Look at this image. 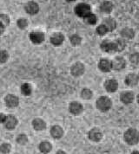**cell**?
<instances>
[{
    "instance_id": "cell-1",
    "label": "cell",
    "mask_w": 139,
    "mask_h": 154,
    "mask_svg": "<svg viewBox=\"0 0 139 154\" xmlns=\"http://www.w3.org/2000/svg\"><path fill=\"white\" fill-rule=\"evenodd\" d=\"M124 140L129 145H136L139 142V132L134 128H130L124 133Z\"/></svg>"
},
{
    "instance_id": "cell-2",
    "label": "cell",
    "mask_w": 139,
    "mask_h": 154,
    "mask_svg": "<svg viewBox=\"0 0 139 154\" xmlns=\"http://www.w3.org/2000/svg\"><path fill=\"white\" fill-rule=\"evenodd\" d=\"M112 102L107 96H101L97 100V107L101 112H107L111 109Z\"/></svg>"
},
{
    "instance_id": "cell-3",
    "label": "cell",
    "mask_w": 139,
    "mask_h": 154,
    "mask_svg": "<svg viewBox=\"0 0 139 154\" xmlns=\"http://www.w3.org/2000/svg\"><path fill=\"white\" fill-rule=\"evenodd\" d=\"M75 13L79 17H83V18L85 17L86 16H88L90 13H91L90 5H89L88 4H85V3L78 4L75 7Z\"/></svg>"
},
{
    "instance_id": "cell-4",
    "label": "cell",
    "mask_w": 139,
    "mask_h": 154,
    "mask_svg": "<svg viewBox=\"0 0 139 154\" xmlns=\"http://www.w3.org/2000/svg\"><path fill=\"white\" fill-rule=\"evenodd\" d=\"M111 64H112V69H114L115 71H122L126 67V61L122 56H117L111 62Z\"/></svg>"
},
{
    "instance_id": "cell-5",
    "label": "cell",
    "mask_w": 139,
    "mask_h": 154,
    "mask_svg": "<svg viewBox=\"0 0 139 154\" xmlns=\"http://www.w3.org/2000/svg\"><path fill=\"white\" fill-rule=\"evenodd\" d=\"M101 49L104 52L107 53H114L117 52V48H116V43L115 41H110V40H104L101 43Z\"/></svg>"
},
{
    "instance_id": "cell-6",
    "label": "cell",
    "mask_w": 139,
    "mask_h": 154,
    "mask_svg": "<svg viewBox=\"0 0 139 154\" xmlns=\"http://www.w3.org/2000/svg\"><path fill=\"white\" fill-rule=\"evenodd\" d=\"M84 65L82 63H75L71 69H70V72H71V75L73 76L78 77L80 75H82L83 73H84Z\"/></svg>"
},
{
    "instance_id": "cell-7",
    "label": "cell",
    "mask_w": 139,
    "mask_h": 154,
    "mask_svg": "<svg viewBox=\"0 0 139 154\" xmlns=\"http://www.w3.org/2000/svg\"><path fill=\"white\" fill-rule=\"evenodd\" d=\"M30 39L35 44H40L44 40V35L40 31H34L30 34Z\"/></svg>"
},
{
    "instance_id": "cell-8",
    "label": "cell",
    "mask_w": 139,
    "mask_h": 154,
    "mask_svg": "<svg viewBox=\"0 0 139 154\" xmlns=\"http://www.w3.org/2000/svg\"><path fill=\"white\" fill-rule=\"evenodd\" d=\"M24 9H25V11H26V12H27L28 14L31 15L37 14L39 11L38 5L36 2H33V1L28 2L27 4L25 5V6H24Z\"/></svg>"
},
{
    "instance_id": "cell-9",
    "label": "cell",
    "mask_w": 139,
    "mask_h": 154,
    "mask_svg": "<svg viewBox=\"0 0 139 154\" xmlns=\"http://www.w3.org/2000/svg\"><path fill=\"white\" fill-rule=\"evenodd\" d=\"M104 88L109 93H114L118 90V82L114 79L107 80L104 83Z\"/></svg>"
},
{
    "instance_id": "cell-10",
    "label": "cell",
    "mask_w": 139,
    "mask_h": 154,
    "mask_svg": "<svg viewBox=\"0 0 139 154\" xmlns=\"http://www.w3.org/2000/svg\"><path fill=\"white\" fill-rule=\"evenodd\" d=\"M134 94L132 92L124 91L120 94V100L124 104H131L134 100Z\"/></svg>"
},
{
    "instance_id": "cell-11",
    "label": "cell",
    "mask_w": 139,
    "mask_h": 154,
    "mask_svg": "<svg viewBox=\"0 0 139 154\" xmlns=\"http://www.w3.org/2000/svg\"><path fill=\"white\" fill-rule=\"evenodd\" d=\"M98 68L99 69L101 70L102 72H110L111 69H112V64H111V62L108 59H102L99 61V63H98Z\"/></svg>"
},
{
    "instance_id": "cell-12",
    "label": "cell",
    "mask_w": 139,
    "mask_h": 154,
    "mask_svg": "<svg viewBox=\"0 0 139 154\" xmlns=\"http://www.w3.org/2000/svg\"><path fill=\"white\" fill-rule=\"evenodd\" d=\"M103 134L98 128H93L89 132V139L94 142H99L102 140Z\"/></svg>"
},
{
    "instance_id": "cell-13",
    "label": "cell",
    "mask_w": 139,
    "mask_h": 154,
    "mask_svg": "<svg viewBox=\"0 0 139 154\" xmlns=\"http://www.w3.org/2000/svg\"><path fill=\"white\" fill-rule=\"evenodd\" d=\"M124 82L125 84L129 87H135L138 84V77L136 74H129L127 76L125 77Z\"/></svg>"
},
{
    "instance_id": "cell-14",
    "label": "cell",
    "mask_w": 139,
    "mask_h": 154,
    "mask_svg": "<svg viewBox=\"0 0 139 154\" xmlns=\"http://www.w3.org/2000/svg\"><path fill=\"white\" fill-rule=\"evenodd\" d=\"M5 104H6L7 106L11 107V108L16 107L19 103L18 98L17 96L13 95V94H8L5 99Z\"/></svg>"
},
{
    "instance_id": "cell-15",
    "label": "cell",
    "mask_w": 139,
    "mask_h": 154,
    "mask_svg": "<svg viewBox=\"0 0 139 154\" xmlns=\"http://www.w3.org/2000/svg\"><path fill=\"white\" fill-rule=\"evenodd\" d=\"M5 126L9 130H12L14 129L17 124H18V119H16V117L13 115H8L6 116V119L5 121Z\"/></svg>"
},
{
    "instance_id": "cell-16",
    "label": "cell",
    "mask_w": 139,
    "mask_h": 154,
    "mask_svg": "<svg viewBox=\"0 0 139 154\" xmlns=\"http://www.w3.org/2000/svg\"><path fill=\"white\" fill-rule=\"evenodd\" d=\"M70 112H71L72 114L74 115H78L80 114L81 112H83V106L81 105L79 102H76V101H74V102H71L70 104Z\"/></svg>"
},
{
    "instance_id": "cell-17",
    "label": "cell",
    "mask_w": 139,
    "mask_h": 154,
    "mask_svg": "<svg viewBox=\"0 0 139 154\" xmlns=\"http://www.w3.org/2000/svg\"><path fill=\"white\" fill-rule=\"evenodd\" d=\"M63 41H64V36L62 33H59V32L54 33L50 37V42L55 46H60Z\"/></svg>"
},
{
    "instance_id": "cell-18",
    "label": "cell",
    "mask_w": 139,
    "mask_h": 154,
    "mask_svg": "<svg viewBox=\"0 0 139 154\" xmlns=\"http://www.w3.org/2000/svg\"><path fill=\"white\" fill-rule=\"evenodd\" d=\"M120 35L122 36L123 39H133L135 36V31L134 29L129 27L124 28L120 31Z\"/></svg>"
},
{
    "instance_id": "cell-19",
    "label": "cell",
    "mask_w": 139,
    "mask_h": 154,
    "mask_svg": "<svg viewBox=\"0 0 139 154\" xmlns=\"http://www.w3.org/2000/svg\"><path fill=\"white\" fill-rule=\"evenodd\" d=\"M113 8H114V5L110 1H104L100 5V11L105 14H110L113 11Z\"/></svg>"
},
{
    "instance_id": "cell-20",
    "label": "cell",
    "mask_w": 139,
    "mask_h": 154,
    "mask_svg": "<svg viewBox=\"0 0 139 154\" xmlns=\"http://www.w3.org/2000/svg\"><path fill=\"white\" fill-rule=\"evenodd\" d=\"M103 22H104L103 23L107 27L109 31H113L117 28V22L112 17H106V18H104Z\"/></svg>"
},
{
    "instance_id": "cell-21",
    "label": "cell",
    "mask_w": 139,
    "mask_h": 154,
    "mask_svg": "<svg viewBox=\"0 0 139 154\" xmlns=\"http://www.w3.org/2000/svg\"><path fill=\"white\" fill-rule=\"evenodd\" d=\"M50 134L54 139H60L63 134V131L59 126H53L50 129Z\"/></svg>"
},
{
    "instance_id": "cell-22",
    "label": "cell",
    "mask_w": 139,
    "mask_h": 154,
    "mask_svg": "<svg viewBox=\"0 0 139 154\" xmlns=\"http://www.w3.org/2000/svg\"><path fill=\"white\" fill-rule=\"evenodd\" d=\"M32 126L37 131H42L46 127V123L42 119H35L32 121Z\"/></svg>"
},
{
    "instance_id": "cell-23",
    "label": "cell",
    "mask_w": 139,
    "mask_h": 154,
    "mask_svg": "<svg viewBox=\"0 0 139 154\" xmlns=\"http://www.w3.org/2000/svg\"><path fill=\"white\" fill-rule=\"evenodd\" d=\"M51 145H50V143H49L47 141H44V142H42L41 144L39 145V150L41 151L43 153L46 154L50 152V151H51Z\"/></svg>"
},
{
    "instance_id": "cell-24",
    "label": "cell",
    "mask_w": 139,
    "mask_h": 154,
    "mask_svg": "<svg viewBox=\"0 0 139 154\" xmlns=\"http://www.w3.org/2000/svg\"><path fill=\"white\" fill-rule=\"evenodd\" d=\"M83 20L86 23L90 24V25H94L96 24L97 22V17L95 14L90 13L88 16H86L85 17H83Z\"/></svg>"
},
{
    "instance_id": "cell-25",
    "label": "cell",
    "mask_w": 139,
    "mask_h": 154,
    "mask_svg": "<svg viewBox=\"0 0 139 154\" xmlns=\"http://www.w3.org/2000/svg\"><path fill=\"white\" fill-rule=\"evenodd\" d=\"M115 43H116V48H117V52H121L125 49L126 47V42H125L124 39L123 38H119L115 40Z\"/></svg>"
},
{
    "instance_id": "cell-26",
    "label": "cell",
    "mask_w": 139,
    "mask_h": 154,
    "mask_svg": "<svg viewBox=\"0 0 139 154\" xmlns=\"http://www.w3.org/2000/svg\"><path fill=\"white\" fill-rule=\"evenodd\" d=\"M32 91V88L29 83H24L21 87V92L24 95H30Z\"/></svg>"
},
{
    "instance_id": "cell-27",
    "label": "cell",
    "mask_w": 139,
    "mask_h": 154,
    "mask_svg": "<svg viewBox=\"0 0 139 154\" xmlns=\"http://www.w3.org/2000/svg\"><path fill=\"white\" fill-rule=\"evenodd\" d=\"M70 42H71V44L73 46H77V45H79L81 43V42H82V38L78 35H76V34L71 35L70 38Z\"/></svg>"
},
{
    "instance_id": "cell-28",
    "label": "cell",
    "mask_w": 139,
    "mask_h": 154,
    "mask_svg": "<svg viewBox=\"0 0 139 154\" xmlns=\"http://www.w3.org/2000/svg\"><path fill=\"white\" fill-rule=\"evenodd\" d=\"M97 33L99 35H104L105 34H107L108 32H109V30H108V29L107 27L104 25V23H102V24H100L99 26H97Z\"/></svg>"
},
{
    "instance_id": "cell-29",
    "label": "cell",
    "mask_w": 139,
    "mask_h": 154,
    "mask_svg": "<svg viewBox=\"0 0 139 154\" xmlns=\"http://www.w3.org/2000/svg\"><path fill=\"white\" fill-rule=\"evenodd\" d=\"M92 95H93L92 91L90 89H88V88H84L81 92V96L84 100H90L92 97Z\"/></svg>"
},
{
    "instance_id": "cell-30",
    "label": "cell",
    "mask_w": 139,
    "mask_h": 154,
    "mask_svg": "<svg viewBox=\"0 0 139 154\" xmlns=\"http://www.w3.org/2000/svg\"><path fill=\"white\" fill-rule=\"evenodd\" d=\"M130 60H131L132 64H135V65L139 64V53L136 52V53L131 54L130 56Z\"/></svg>"
},
{
    "instance_id": "cell-31",
    "label": "cell",
    "mask_w": 139,
    "mask_h": 154,
    "mask_svg": "<svg viewBox=\"0 0 139 154\" xmlns=\"http://www.w3.org/2000/svg\"><path fill=\"white\" fill-rule=\"evenodd\" d=\"M10 151H11V145H9V144H7V143H5V144L1 145V146H0V152H1L2 153H9Z\"/></svg>"
},
{
    "instance_id": "cell-32",
    "label": "cell",
    "mask_w": 139,
    "mask_h": 154,
    "mask_svg": "<svg viewBox=\"0 0 139 154\" xmlns=\"http://www.w3.org/2000/svg\"><path fill=\"white\" fill-rule=\"evenodd\" d=\"M0 23L5 27L9 24L10 23V19H9V17L6 14H1L0 15Z\"/></svg>"
},
{
    "instance_id": "cell-33",
    "label": "cell",
    "mask_w": 139,
    "mask_h": 154,
    "mask_svg": "<svg viewBox=\"0 0 139 154\" xmlns=\"http://www.w3.org/2000/svg\"><path fill=\"white\" fill-rule=\"evenodd\" d=\"M9 55L5 50H0V63H5L8 60Z\"/></svg>"
},
{
    "instance_id": "cell-34",
    "label": "cell",
    "mask_w": 139,
    "mask_h": 154,
    "mask_svg": "<svg viewBox=\"0 0 139 154\" xmlns=\"http://www.w3.org/2000/svg\"><path fill=\"white\" fill-rule=\"evenodd\" d=\"M27 141V136L24 135V134H20V135L17 138V142H18V144H20V145H24V144H26Z\"/></svg>"
},
{
    "instance_id": "cell-35",
    "label": "cell",
    "mask_w": 139,
    "mask_h": 154,
    "mask_svg": "<svg viewBox=\"0 0 139 154\" xmlns=\"http://www.w3.org/2000/svg\"><path fill=\"white\" fill-rule=\"evenodd\" d=\"M18 26L21 29H25L27 27L28 25V22L26 19H24V18H20V19H18Z\"/></svg>"
},
{
    "instance_id": "cell-36",
    "label": "cell",
    "mask_w": 139,
    "mask_h": 154,
    "mask_svg": "<svg viewBox=\"0 0 139 154\" xmlns=\"http://www.w3.org/2000/svg\"><path fill=\"white\" fill-rule=\"evenodd\" d=\"M6 119V116L3 113H0V123H5Z\"/></svg>"
},
{
    "instance_id": "cell-37",
    "label": "cell",
    "mask_w": 139,
    "mask_h": 154,
    "mask_svg": "<svg viewBox=\"0 0 139 154\" xmlns=\"http://www.w3.org/2000/svg\"><path fill=\"white\" fill-rule=\"evenodd\" d=\"M4 30H5V26L0 23V35H2V33L4 32Z\"/></svg>"
},
{
    "instance_id": "cell-38",
    "label": "cell",
    "mask_w": 139,
    "mask_h": 154,
    "mask_svg": "<svg viewBox=\"0 0 139 154\" xmlns=\"http://www.w3.org/2000/svg\"><path fill=\"white\" fill-rule=\"evenodd\" d=\"M57 154H66L63 151H58L57 152Z\"/></svg>"
},
{
    "instance_id": "cell-39",
    "label": "cell",
    "mask_w": 139,
    "mask_h": 154,
    "mask_svg": "<svg viewBox=\"0 0 139 154\" xmlns=\"http://www.w3.org/2000/svg\"><path fill=\"white\" fill-rule=\"evenodd\" d=\"M131 154H139L138 151H134V152H132Z\"/></svg>"
},
{
    "instance_id": "cell-40",
    "label": "cell",
    "mask_w": 139,
    "mask_h": 154,
    "mask_svg": "<svg viewBox=\"0 0 139 154\" xmlns=\"http://www.w3.org/2000/svg\"><path fill=\"white\" fill-rule=\"evenodd\" d=\"M67 2H69V3H70V2H74L75 0H66Z\"/></svg>"
},
{
    "instance_id": "cell-41",
    "label": "cell",
    "mask_w": 139,
    "mask_h": 154,
    "mask_svg": "<svg viewBox=\"0 0 139 154\" xmlns=\"http://www.w3.org/2000/svg\"><path fill=\"white\" fill-rule=\"evenodd\" d=\"M137 102L139 103V94H138V95H137Z\"/></svg>"
},
{
    "instance_id": "cell-42",
    "label": "cell",
    "mask_w": 139,
    "mask_h": 154,
    "mask_svg": "<svg viewBox=\"0 0 139 154\" xmlns=\"http://www.w3.org/2000/svg\"><path fill=\"white\" fill-rule=\"evenodd\" d=\"M137 77H138V81H139V74H138V75H137Z\"/></svg>"
}]
</instances>
